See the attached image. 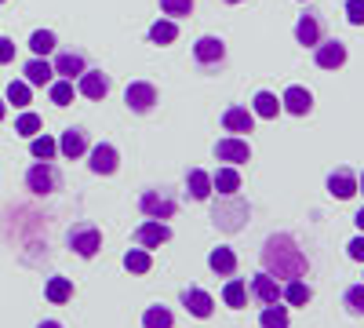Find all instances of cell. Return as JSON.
<instances>
[{
  "mask_svg": "<svg viewBox=\"0 0 364 328\" xmlns=\"http://www.w3.org/2000/svg\"><path fill=\"white\" fill-rule=\"evenodd\" d=\"M259 259H262V270H266L269 277H277V281L306 277V270H310L306 252H302V248L295 245V237H288V233H269L266 245H262V252H259Z\"/></svg>",
  "mask_w": 364,
  "mask_h": 328,
  "instance_id": "1",
  "label": "cell"
},
{
  "mask_svg": "<svg viewBox=\"0 0 364 328\" xmlns=\"http://www.w3.org/2000/svg\"><path fill=\"white\" fill-rule=\"evenodd\" d=\"M248 216H252V208H248L245 201H240L237 194L219 197V201H215V208H211V223H215V230H223V233H237V230H245Z\"/></svg>",
  "mask_w": 364,
  "mask_h": 328,
  "instance_id": "2",
  "label": "cell"
},
{
  "mask_svg": "<svg viewBox=\"0 0 364 328\" xmlns=\"http://www.w3.org/2000/svg\"><path fill=\"white\" fill-rule=\"evenodd\" d=\"M66 241H70V248H73L80 259H91V255L102 248V230H99L95 223H73L70 233H66Z\"/></svg>",
  "mask_w": 364,
  "mask_h": 328,
  "instance_id": "3",
  "label": "cell"
},
{
  "mask_svg": "<svg viewBox=\"0 0 364 328\" xmlns=\"http://www.w3.org/2000/svg\"><path fill=\"white\" fill-rule=\"evenodd\" d=\"M58 183H63V179H58V168L51 164V161H37L33 168L26 171V186L33 190V194H55L58 190Z\"/></svg>",
  "mask_w": 364,
  "mask_h": 328,
  "instance_id": "4",
  "label": "cell"
},
{
  "mask_svg": "<svg viewBox=\"0 0 364 328\" xmlns=\"http://www.w3.org/2000/svg\"><path fill=\"white\" fill-rule=\"evenodd\" d=\"M139 208H142L146 219H171L175 216V197L164 194V190H142Z\"/></svg>",
  "mask_w": 364,
  "mask_h": 328,
  "instance_id": "5",
  "label": "cell"
},
{
  "mask_svg": "<svg viewBox=\"0 0 364 328\" xmlns=\"http://www.w3.org/2000/svg\"><path fill=\"white\" fill-rule=\"evenodd\" d=\"M124 102L132 113H149L157 106V88L149 84V80H132L128 84V92H124Z\"/></svg>",
  "mask_w": 364,
  "mask_h": 328,
  "instance_id": "6",
  "label": "cell"
},
{
  "mask_svg": "<svg viewBox=\"0 0 364 328\" xmlns=\"http://www.w3.org/2000/svg\"><path fill=\"white\" fill-rule=\"evenodd\" d=\"M171 241V226L164 219H146L139 230H135V245L139 248H161Z\"/></svg>",
  "mask_w": 364,
  "mask_h": 328,
  "instance_id": "7",
  "label": "cell"
},
{
  "mask_svg": "<svg viewBox=\"0 0 364 328\" xmlns=\"http://www.w3.org/2000/svg\"><path fill=\"white\" fill-rule=\"evenodd\" d=\"M295 41H299L302 48H317V44L324 41V18H321L317 11L299 15V22H295Z\"/></svg>",
  "mask_w": 364,
  "mask_h": 328,
  "instance_id": "8",
  "label": "cell"
},
{
  "mask_svg": "<svg viewBox=\"0 0 364 328\" xmlns=\"http://www.w3.org/2000/svg\"><path fill=\"white\" fill-rule=\"evenodd\" d=\"M223 58H226V44H223V37H200V41L193 44V63L204 66V70L223 66Z\"/></svg>",
  "mask_w": 364,
  "mask_h": 328,
  "instance_id": "9",
  "label": "cell"
},
{
  "mask_svg": "<svg viewBox=\"0 0 364 328\" xmlns=\"http://www.w3.org/2000/svg\"><path fill=\"white\" fill-rule=\"evenodd\" d=\"M314 63H317L321 70H339V66L346 63V44L336 41V37H324V41L314 48Z\"/></svg>",
  "mask_w": 364,
  "mask_h": 328,
  "instance_id": "10",
  "label": "cell"
},
{
  "mask_svg": "<svg viewBox=\"0 0 364 328\" xmlns=\"http://www.w3.org/2000/svg\"><path fill=\"white\" fill-rule=\"evenodd\" d=\"M77 92H80L84 99H91V102H102V99L109 95V77H106L102 70H84V73L77 77Z\"/></svg>",
  "mask_w": 364,
  "mask_h": 328,
  "instance_id": "11",
  "label": "cell"
},
{
  "mask_svg": "<svg viewBox=\"0 0 364 328\" xmlns=\"http://www.w3.org/2000/svg\"><path fill=\"white\" fill-rule=\"evenodd\" d=\"M215 161H226V164H245L252 161V146L240 139V135H226L215 142Z\"/></svg>",
  "mask_w": 364,
  "mask_h": 328,
  "instance_id": "12",
  "label": "cell"
},
{
  "mask_svg": "<svg viewBox=\"0 0 364 328\" xmlns=\"http://www.w3.org/2000/svg\"><path fill=\"white\" fill-rule=\"evenodd\" d=\"M87 168L95 171V175H113L120 168V154H117V146L113 142H99V146H91V154H87Z\"/></svg>",
  "mask_w": 364,
  "mask_h": 328,
  "instance_id": "13",
  "label": "cell"
},
{
  "mask_svg": "<svg viewBox=\"0 0 364 328\" xmlns=\"http://www.w3.org/2000/svg\"><path fill=\"white\" fill-rule=\"evenodd\" d=\"M328 194L336 197V201H346L357 194V171L353 168H336L328 175Z\"/></svg>",
  "mask_w": 364,
  "mask_h": 328,
  "instance_id": "14",
  "label": "cell"
},
{
  "mask_svg": "<svg viewBox=\"0 0 364 328\" xmlns=\"http://www.w3.org/2000/svg\"><path fill=\"white\" fill-rule=\"evenodd\" d=\"M223 128H226L230 135H248V132L255 128V113H252L248 106H230V110L223 113Z\"/></svg>",
  "mask_w": 364,
  "mask_h": 328,
  "instance_id": "15",
  "label": "cell"
},
{
  "mask_svg": "<svg viewBox=\"0 0 364 328\" xmlns=\"http://www.w3.org/2000/svg\"><path fill=\"white\" fill-rule=\"evenodd\" d=\"M51 70L63 77V80H73V77H80V73L87 70V58H84L80 51H58L55 63H51Z\"/></svg>",
  "mask_w": 364,
  "mask_h": 328,
  "instance_id": "16",
  "label": "cell"
},
{
  "mask_svg": "<svg viewBox=\"0 0 364 328\" xmlns=\"http://www.w3.org/2000/svg\"><path fill=\"white\" fill-rule=\"evenodd\" d=\"M22 73H26L22 80H26L29 88H48V84L55 80V70H51V63H48V58H41V55H33V58H29Z\"/></svg>",
  "mask_w": 364,
  "mask_h": 328,
  "instance_id": "17",
  "label": "cell"
},
{
  "mask_svg": "<svg viewBox=\"0 0 364 328\" xmlns=\"http://www.w3.org/2000/svg\"><path fill=\"white\" fill-rule=\"evenodd\" d=\"M281 106L291 113V117H306L310 110H314V95L306 92V88H299V84H291L288 92L281 95Z\"/></svg>",
  "mask_w": 364,
  "mask_h": 328,
  "instance_id": "18",
  "label": "cell"
},
{
  "mask_svg": "<svg viewBox=\"0 0 364 328\" xmlns=\"http://www.w3.org/2000/svg\"><path fill=\"white\" fill-rule=\"evenodd\" d=\"M58 154L70 157V161L84 157V154H87V132H84V128H66L63 139H58Z\"/></svg>",
  "mask_w": 364,
  "mask_h": 328,
  "instance_id": "19",
  "label": "cell"
},
{
  "mask_svg": "<svg viewBox=\"0 0 364 328\" xmlns=\"http://www.w3.org/2000/svg\"><path fill=\"white\" fill-rule=\"evenodd\" d=\"M182 307H186L193 317H211V310H215V300H211L204 288H182Z\"/></svg>",
  "mask_w": 364,
  "mask_h": 328,
  "instance_id": "20",
  "label": "cell"
},
{
  "mask_svg": "<svg viewBox=\"0 0 364 328\" xmlns=\"http://www.w3.org/2000/svg\"><path fill=\"white\" fill-rule=\"evenodd\" d=\"M237 190H240V171H237V164H226V168H219L215 175H211V194L230 197V194H237Z\"/></svg>",
  "mask_w": 364,
  "mask_h": 328,
  "instance_id": "21",
  "label": "cell"
},
{
  "mask_svg": "<svg viewBox=\"0 0 364 328\" xmlns=\"http://www.w3.org/2000/svg\"><path fill=\"white\" fill-rule=\"evenodd\" d=\"M252 295H255L262 307H266V303H277V300H281V285H277V277H269L266 270L255 274V277H252Z\"/></svg>",
  "mask_w": 364,
  "mask_h": 328,
  "instance_id": "22",
  "label": "cell"
},
{
  "mask_svg": "<svg viewBox=\"0 0 364 328\" xmlns=\"http://www.w3.org/2000/svg\"><path fill=\"white\" fill-rule=\"evenodd\" d=\"M44 300L55 303V307L70 303V300H73V281H70V277H48V285H44Z\"/></svg>",
  "mask_w": 364,
  "mask_h": 328,
  "instance_id": "23",
  "label": "cell"
},
{
  "mask_svg": "<svg viewBox=\"0 0 364 328\" xmlns=\"http://www.w3.org/2000/svg\"><path fill=\"white\" fill-rule=\"evenodd\" d=\"M208 266H211L219 277H233V274H237V255H233V248H211Z\"/></svg>",
  "mask_w": 364,
  "mask_h": 328,
  "instance_id": "24",
  "label": "cell"
},
{
  "mask_svg": "<svg viewBox=\"0 0 364 328\" xmlns=\"http://www.w3.org/2000/svg\"><path fill=\"white\" fill-rule=\"evenodd\" d=\"M310 295H314V292H310V285L302 281V277H295V281H288V285L281 288V300L291 303V307H306V303H310Z\"/></svg>",
  "mask_w": 364,
  "mask_h": 328,
  "instance_id": "25",
  "label": "cell"
},
{
  "mask_svg": "<svg viewBox=\"0 0 364 328\" xmlns=\"http://www.w3.org/2000/svg\"><path fill=\"white\" fill-rule=\"evenodd\" d=\"M149 41L154 44H175L178 41V26H175V18H157L154 26H149Z\"/></svg>",
  "mask_w": 364,
  "mask_h": 328,
  "instance_id": "26",
  "label": "cell"
},
{
  "mask_svg": "<svg viewBox=\"0 0 364 328\" xmlns=\"http://www.w3.org/2000/svg\"><path fill=\"white\" fill-rule=\"evenodd\" d=\"M186 186H190V197H193V201H208V197H211V175H208L204 168H193V171L186 175Z\"/></svg>",
  "mask_w": 364,
  "mask_h": 328,
  "instance_id": "27",
  "label": "cell"
},
{
  "mask_svg": "<svg viewBox=\"0 0 364 328\" xmlns=\"http://www.w3.org/2000/svg\"><path fill=\"white\" fill-rule=\"evenodd\" d=\"M223 300H226V307H233V310L248 307V285L240 281V277H230L226 288H223Z\"/></svg>",
  "mask_w": 364,
  "mask_h": 328,
  "instance_id": "28",
  "label": "cell"
},
{
  "mask_svg": "<svg viewBox=\"0 0 364 328\" xmlns=\"http://www.w3.org/2000/svg\"><path fill=\"white\" fill-rule=\"evenodd\" d=\"M277 110H281V99L273 95V92H259V95L252 99V113L262 117V121H273V117H277Z\"/></svg>",
  "mask_w": 364,
  "mask_h": 328,
  "instance_id": "29",
  "label": "cell"
},
{
  "mask_svg": "<svg viewBox=\"0 0 364 328\" xmlns=\"http://www.w3.org/2000/svg\"><path fill=\"white\" fill-rule=\"evenodd\" d=\"M124 266L132 274H149L154 270V255H149V248H128L124 252Z\"/></svg>",
  "mask_w": 364,
  "mask_h": 328,
  "instance_id": "30",
  "label": "cell"
},
{
  "mask_svg": "<svg viewBox=\"0 0 364 328\" xmlns=\"http://www.w3.org/2000/svg\"><path fill=\"white\" fill-rule=\"evenodd\" d=\"M29 154H33L37 161H51V157L58 154V139H51V135H33V139H29Z\"/></svg>",
  "mask_w": 364,
  "mask_h": 328,
  "instance_id": "31",
  "label": "cell"
},
{
  "mask_svg": "<svg viewBox=\"0 0 364 328\" xmlns=\"http://www.w3.org/2000/svg\"><path fill=\"white\" fill-rule=\"evenodd\" d=\"M259 324H262V328H288V307L266 303V310L259 314Z\"/></svg>",
  "mask_w": 364,
  "mask_h": 328,
  "instance_id": "32",
  "label": "cell"
},
{
  "mask_svg": "<svg viewBox=\"0 0 364 328\" xmlns=\"http://www.w3.org/2000/svg\"><path fill=\"white\" fill-rule=\"evenodd\" d=\"M171 324H175V317H171L168 307H146V314H142V328H171Z\"/></svg>",
  "mask_w": 364,
  "mask_h": 328,
  "instance_id": "33",
  "label": "cell"
},
{
  "mask_svg": "<svg viewBox=\"0 0 364 328\" xmlns=\"http://www.w3.org/2000/svg\"><path fill=\"white\" fill-rule=\"evenodd\" d=\"M58 48V41H55V33H51V29H37V33L33 37H29V51H33V55H51Z\"/></svg>",
  "mask_w": 364,
  "mask_h": 328,
  "instance_id": "34",
  "label": "cell"
},
{
  "mask_svg": "<svg viewBox=\"0 0 364 328\" xmlns=\"http://www.w3.org/2000/svg\"><path fill=\"white\" fill-rule=\"evenodd\" d=\"M48 95H51L55 106H70V102H73V80H63V77L51 80V84H48Z\"/></svg>",
  "mask_w": 364,
  "mask_h": 328,
  "instance_id": "35",
  "label": "cell"
},
{
  "mask_svg": "<svg viewBox=\"0 0 364 328\" xmlns=\"http://www.w3.org/2000/svg\"><path fill=\"white\" fill-rule=\"evenodd\" d=\"M29 95H33V88H29L26 80H11V84H8V99H4V102H11V106L26 110V106H29Z\"/></svg>",
  "mask_w": 364,
  "mask_h": 328,
  "instance_id": "36",
  "label": "cell"
},
{
  "mask_svg": "<svg viewBox=\"0 0 364 328\" xmlns=\"http://www.w3.org/2000/svg\"><path fill=\"white\" fill-rule=\"evenodd\" d=\"M15 135H22V139L41 135V117H37V113H22L18 121H15Z\"/></svg>",
  "mask_w": 364,
  "mask_h": 328,
  "instance_id": "37",
  "label": "cell"
},
{
  "mask_svg": "<svg viewBox=\"0 0 364 328\" xmlns=\"http://www.w3.org/2000/svg\"><path fill=\"white\" fill-rule=\"evenodd\" d=\"M343 303L350 314H364V285H350L346 295H343Z\"/></svg>",
  "mask_w": 364,
  "mask_h": 328,
  "instance_id": "38",
  "label": "cell"
},
{
  "mask_svg": "<svg viewBox=\"0 0 364 328\" xmlns=\"http://www.w3.org/2000/svg\"><path fill=\"white\" fill-rule=\"evenodd\" d=\"M161 11L171 15V18H182L193 11V0H161Z\"/></svg>",
  "mask_w": 364,
  "mask_h": 328,
  "instance_id": "39",
  "label": "cell"
},
{
  "mask_svg": "<svg viewBox=\"0 0 364 328\" xmlns=\"http://www.w3.org/2000/svg\"><path fill=\"white\" fill-rule=\"evenodd\" d=\"M346 18L353 26H364V0H346Z\"/></svg>",
  "mask_w": 364,
  "mask_h": 328,
  "instance_id": "40",
  "label": "cell"
},
{
  "mask_svg": "<svg viewBox=\"0 0 364 328\" xmlns=\"http://www.w3.org/2000/svg\"><path fill=\"white\" fill-rule=\"evenodd\" d=\"M346 255H350V259H357V263H364V233H360V237H353V241L346 245Z\"/></svg>",
  "mask_w": 364,
  "mask_h": 328,
  "instance_id": "41",
  "label": "cell"
},
{
  "mask_svg": "<svg viewBox=\"0 0 364 328\" xmlns=\"http://www.w3.org/2000/svg\"><path fill=\"white\" fill-rule=\"evenodd\" d=\"M15 58V41H8V37H0V66H8Z\"/></svg>",
  "mask_w": 364,
  "mask_h": 328,
  "instance_id": "42",
  "label": "cell"
},
{
  "mask_svg": "<svg viewBox=\"0 0 364 328\" xmlns=\"http://www.w3.org/2000/svg\"><path fill=\"white\" fill-rule=\"evenodd\" d=\"M353 223H357V230H360V233H364V208H360V212H357V216H353Z\"/></svg>",
  "mask_w": 364,
  "mask_h": 328,
  "instance_id": "43",
  "label": "cell"
},
{
  "mask_svg": "<svg viewBox=\"0 0 364 328\" xmlns=\"http://www.w3.org/2000/svg\"><path fill=\"white\" fill-rule=\"evenodd\" d=\"M37 328H63V324H58V321H41Z\"/></svg>",
  "mask_w": 364,
  "mask_h": 328,
  "instance_id": "44",
  "label": "cell"
},
{
  "mask_svg": "<svg viewBox=\"0 0 364 328\" xmlns=\"http://www.w3.org/2000/svg\"><path fill=\"white\" fill-rule=\"evenodd\" d=\"M357 194H364V171L357 175Z\"/></svg>",
  "mask_w": 364,
  "mask_h": 328,
  "instance_id": "45",
  "label": "cell"
},
{
  "mask_svg": "<svg viewBox=\"0 0 364 328\" xmlns=\"http://www.w3.org/2000/svg\"><path fill=\"white\" fill-rule=\"evenodd\" d=\"M4 113H8V102H4V99H0V121H4Z\"/></svg>",
  "mask_w": 364,
  "mask_h": 328,
  "instance_id": "46",
  "label": "cell"
},
{
  "mask_svg": "<svg viewBox=\"0 0 364 328\" xmlns=\"http://www.w3.org/2000/svg\"><path fill=\"white\" fill-rule=\"evenodd\" d=\"M226 4H240V0H226Z\"/></svg>",
  "mask_w": 364,
  "mask_h": 328,
  "instance_id": "47",
  "label": "cell"
},
{
  "mask_svg": "<svg viewBox=\"0 0 364 328\" xmlns=\"http://www.w3.org/2000/svg\"><path fill=\"white\" fill-rule=\"evenodd\" d=\"M0 4H4V0H0Z\"/></svg>",
  "mask_w": 364,
  "mask_h": 328,
  "instance_id": "48",
  "label": "cell"
}]
</instances>
